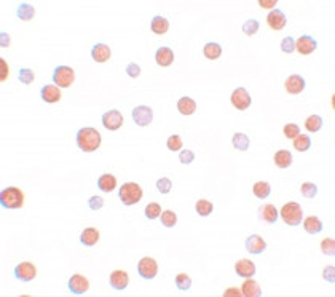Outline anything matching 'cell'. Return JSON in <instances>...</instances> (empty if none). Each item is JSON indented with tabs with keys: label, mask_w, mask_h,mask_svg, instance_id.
<instances>
[{
	"label": "cell",
	"mask_w": 335,
	"mask_h": 297,
	"mask_svg": "<svg viewBox=\"0 0 335 297\" xmlns=\"http://www.w3.org/2000/svg\"><path fill=\"white\" fill-rule=\"evenodd\" d=\"M77 144L78 148L83 152H94L101 146V134L96 128H82L77 133Z\"/></svg>",
	"instance_id": "6da1fadb"
},
{
	"label": "cell",
	"mask_w": 335,
	"mask_h": 297,
	"mask_svg": "<svg viewBox=\"0 0 335 297\" xmlns=\"http://www.w3.org/2000/svg\"><path fill=\"white\" fill-rule=\"evenodd\" d=\"M0 204L5 209H19L24 206V193L18 187H5L0 193Z\"/></svg>",
	"instance_id": "7a4b0ae2"
},
{
	"label": "cell",
	"mask_w": 335,
	"mask_h": 297,
	"mask_svg": "<svg viewBox=\"0 0 335 297\" xmlns=\"http://www.w3.org/2000/svg\"><path fill=\"white\" fill-rule=\"evenodd\" d=\"M118 197L125 206H132V204H137L141 202L144 197V192H142V187L139 184H136V182H125L120 187Z\"/></svg>",
	"instance_id": "3957f363"
},
{
	"label": "cell",
	"mask_w": 335,
	"mask_h": 297,
	"mask_svg": "<svg viewBox=\"0 0 335 297\" xmlns=\"http://www.w3.org/2000/svg\"><path fill=\"white\" fill-rule=\"evenodd\" d=\"M279 214H281L282 221H284L289 227H297V225L302 224V221H303L302 206H300V204L296 203V202L286 203L284 206L281 208Z\"/></svg>",
	"instance_id": "277c9868"
},
{
	"label": "cell",
	"mask_w": 335,
	"mask_h": 297,
	"mask_svg": "<svg viewBox=\"0 0 335 297\" xmlns=\"http://www.w3.org/2000/svg\"><path fill=\"white\" fill-rule=\"evenodd\" d=\"M75 80V72L69 66H57L53 72V82L59 88H69Z\"/></svg>",
	"instance_id": "5b68a950"
},
{
	"label": "cell",
	"mask_w": 335,
	"mask_h": 297,
	"mask_svg": "<svg viewBox=\"0 0 335 297\" xmlns=\"http://www.w3.org/2000/svg\"><path fill=\"white\" fill-rule=\"evenodd\" d=\"M137 273L144 279H153L158 275V262L152 258H142L137 262Z\"/></svg>",
	"instance_id": "8992f818"
},
{
	"label": "cell",
	"mask_w": 335,
	"mask_h": 297,
	"mask_svg": "<svg viewBox=\"0 0 335 297\" xmlns=\"http://www.w3.org/2000/svg\"><path fill=\"white\" fill-rule=\"evenodd\" d=\"M102 125H104V128L109 131H117L121 128V125H123V115H121V112L117 109L107 111L102 115Z\"/></svg>",
	"instance_id": "52a82bcc"
},
{
	"label": "cell",
	"mask_w": 335,
	"mask_h": 297,
	"mask_svg": "<svg viewBox=\"0 0 335 297\" xmlns=\"http://www.w3.org/2000/svg\"><path fill=\"white\" fill-rule=\"evenodd\" d=\"M230 101H232V104L238 111L249 109V106H251V102H252L249 91H247L246 88H236L233 93H232V98H230Z\"/></svg>",
	"instance_id": "ba28073f"
},
{
	"label": "cell",
	"mask_w": 335,
	"mask_h": 297,
	"mask_svg": "<svg viewBox=\"0 0 335 297\" xmlns=\"http://www.w3.org/2000/svg\"><path fill=\"white\" fill-rule=\"evenodd\" d=\"M132 120L137 127H147L153 120V111L149 106H137L132 109Z\"/></svg>",
	"instance_id": "9c48e42d"
},
{
	"label": "cell",
	"mask_w": 335,
	"mask_h": 297,
	"mask_svg": "<svg viewBox=\"0 0 335 297\" xmlns=\"http://www.w3.org/2000/svg\"><path fill=\"white\" fill-rule=\"evenodd\" d=\"M15 277L19 281H32L37 277V268L32 262H21V264L15 267Z\"/></svg>",
	"instance_id": "30bf717a"
},
{
	"label": "cell",
	"mask_w": 335,
	"mask_h": 297,
	"mask_svg": "<svg viewBox=\"0 0 335 297\" xmlns=\"http://www.w3.org/2000/svg\"><path fill=\"white\" fill-rule=\"evenodd\" d=\"M88 289H90L88 278L80 275V273H75V275H72L71 279H69V291H71L74 296H82Z\"/></svg>",
	"instance_id": "8fae6325"
},
{
	"label": "cell",
	"mask_w": 335,
	"mask_h": 297,
	"mask_svg": "<svg viewBox=\"0 0 335 297\" xmlns=\"http://www.w3.org/2000/svg\"><path fill=\"white\" fill-rule=\"evenodd\" d=\"M316 48H317V42L311 36H302L296 40V50L303 56L311 55L313 51H316Z\"/></svg>",
	"instance_id": "7c38bea8"
},
{
	"label": "cell",
	"mask_w": 335,
	"mask_h": 297,
	"mask_svg": "<svg viewBox=\"0 0 335 297\" xmlns=\"http://www.w3.org/2000/svg\"><path fill=\"white\" fill-rule=\"evenodd\" d=\"M267 24L273 31H282L286 27V24H287V18H286V15L282 13L281 10L275 8V10H271L268 13V16H267Z\"/></svg>",
	"instance_id": "4fadbf2b"
},
{
	"label": "cell",
	"mask_w": 335,
	"mask_h": 297,
	"mask_svg": "<svg viewBox=\"0 0 335 297\" xmlns=\"http://www.w3.org/2000/svg\"><path fill=\"white\" fill-rule=\"evenodd\" d=\"M305 87H307L305 78L302 75H297V74L287 77L286 83H284V88H286V91L289 94H300L305 90Z\"/></svg>",
	"instance_id": "5bb4252c"
},
{
	"label": "cell",
	"mask_w": 335,
	"mask_h": 297,
	"mask_svg": "<svg viewBox=\"0 0 335 297\" xmlns=\"http://www.w3.org/2000/svg\"><path fill=\"white\" fill-rule=\"evenodd\" d=\"M109 283H111V286L117 291H123L128 288L130 284V277L128 273L125 270H113L111 273V277H109Z\"/></svg>",
	"instance_id": "9a60e30c"
},
{
	"label": "cell",
	"mask_w": 335,
	"mask_h": 297,
	"mask_svg": "<svg viewBox=\"0 0 335 297\" xmlns=\"http://www.w3.org/2000/svg\"><path fill=\"white\" fill-rule=\"evenodd\" d=\"M235 272H236V275L241 277V278H251V277L256 275L257 268H256V264H254L252 260L240 259L235 264Z\"/></svg>",
	"instance_id": "2e32d148"
},
{
	"label": "cell",
	"mask_w": 335,
	"mask_h": 297,
	"mask_svg": "<svg viewBox=\"0 0 335 297\" xmlns=\"http://www.w3.org/2000/svg\"><path fill=\"white\" fill-rule=\"evenodd\" d=\"M265 248H267V243H265V240L261 235L254 233V235L247 237V240H246V249H247V253H251V254H262L263 251H265Z\"/></svg>",
	"instance_id": "e0dca14e"
},
{
	"label": "cell",
	"mask_w": 335,
	"mask_h": 297,
	"mask_svg": "<svg viewBox=\"0 0 335 297\" xmlns=\"http://www.w3.org/2000/svg\"><path fill=\"white\" fill-rule=\"evenodd\" d=\"M40 98L48 104H55V102L61 101V90L56 85H45V87L40 90Z\"/></svg>",
	"instance_id": "ac0fdd59"
},
{
	"label": "cell",
	"mask_w": 335,
	"mask_h": 297,
	"mask_svg": "<svg viewBox=\"0 0 335 297\" xmlns=\"http://www.w3.org/2000/svg\"><path fill=\"white\" fill-rule=\"evenodd\" d=\"M259 218L263 222H267V224H275L279 218V211L276 209L275 204H263L259 209Z\"/></svg>",
	"instance_id": "d6986e66"
},
{
	"label": "cell",
	"mask_w": 335,
	"mask_h": 297,
	"mask_svg": "<svg viewBox=\"0 0 335 297\" xmlns=\"http://www.w3.org/2000/svg\"><path fill=\"white\" fill-rule=\"evenodd\" d=\"M155 61L161 67H169L172 64V61H174V53H172L171 48L160 47L157 50V53H155Z\"/></svg>",
	"instance_id": "ffe728a7"
},
{
	"label": "cell",
	"mask_w": 335,
	"mask_h": 297,
	"mask_svg": "<svg viewBox=\"0 0 335 297\" xmlns=\"http://www.w3.org/2000/svg\"><path fill=\"white\" fill-rule=\"evenodd\" d=\"M99 237L101 235H99V230H97V228L88 227V228H85V230L82 232V235H80V243L86 248H91L99 241Z\"/></svg>",
	"instance_id": "44dd1931"
},
{
	"label": "cell",
	"mask_w": 335,
	"mask_h": 297,
	"mask_svg": "<svg viewBox=\"0 0 335 297\" xmlns=\"http://www.w3.org/2000/svg\"><path fill=\"white\" fill-rule=\"evenodd\" d=\"M111 48L107 47L106 43H96L93 48H91V58L96 62H107L111 59Z\"/></svg>",
	"instance_id": "7402d4cb"
},
{
	"label": "cell",
	"mask_w": 335,
	"mask_h": 297,
	"mask_svg": "<svg viewBox=\"0 0 335 297\" xmlns=\"http://www.w3.org/2000/svg\"><path fill=\"white\" fill-rule=\"evenodd\" d=\"M241 294L244 297H261L262 296L261 284L257 281H254L252 278H246L241 286Z\"/></svg>",
	"instance_id": "603a6c76"
},
{
	"label": "cell",
	"mask_w": 335,
	"mask_h": 297,
	"mask_svg": "<svg viewBox=\"0 0 335 297\" xmlns=\"http://www.w3.org/2000/svg\"><path fill=\"white\" fill-rule=\"evenodd\" d=\"M150 29L157 36H163L169 29V21H168L165 16H153L152 21H150Z\"/></svg>",
	"instance_id": "cb8c5ba5"
},
{
	"label": "cell",
	"mask_w": 335,
	"mask_h": 297,
	"mask_svg": "<svg viewBox=\"0 0 335 297\" xmlns=\"http://www.w3.org/2000/svg\"><path fill=\"white\" fill-rule=\"evenodd\" d=\"M97 188L106 193H111L117 188V178L113 174H102L97 179Z\"/></svg>",
	"instance_id": "d4e9b609"
},
{
	"label": "cell",
	"mask_w": 335,
	"mask_h": 297,
	"mask_svg": "<svg viewBox=\"0 0 335 297\" xmlns=\"http://www.w3.org/2000/svg\"><path fill=\"white\" fill-rule=\"evenodd\" d=\"M273 162H275V165H276L278 168L286 169V168H289V167L292 165L294 158H292V153H291V152H289V150H284V148H282V150H278V152L275 153Z\"/></svg>",
	"instance_id": "484cf974"
},
{
	"label": "cell",
	"mask_w": 335,
	"mask_h": 297,
	"mask_svg": "<svg viewBox=\"0 0 335 297\" xmlns=\"http://www.w3.org/2000/svg\"><path fill=\"white\" fill-rule=\"evenodd\" d=\"M177 111L182 113V115H193L196 112V102L188 98V96H184L177 101Z\"/></svg>",
	"instance_id": "4316f807"
},
{
	"label": "cell",
	"mask_w": 335,
	"mask_h": 297,
	"mask_svg": "<svg viewBox=\"0 0 335 297\" xmlns=\"http://www.w3.org/2000/svg\"><path fill=\"white\" fill-rule=\"evenodd\" d=\"M303 228H305V232L310 233V235H316V233H319L322 228H324V225H322L319 218H316V216H308V218L303 221Z\"/></svg>",
	"instance_id": "83f0119b"
},
{
	"label": "cell",
	"mask_w": 335,
	"mask_h": 297,
	"mask_svg": "<svg viewBox=\"0 0 335 297\" xmlns=\"http://www.w3.org/2000/svg\"><path fill=\"white\" fill-rule=\"evenodd\" d=\"M16 16H18L21 21H31L34 16H36V8H34L31 3L22 2L19 3L18 10H16Z\"/></svg>",
	"instance_id": "f1b7e54d"
},
{
	"label": "cell",
	"mask_w": 335,
	"mask_h": 297,
	"mask_svg": "<svg viewBox=\"0 0 335 297\" xmlns=\"http://www.w3.org/2000/svg\"><path fill=\"white\" fill-rule=\"evenodd\" d=\"M203 55L206 56L207 59H219L222 56V47L221 43H216V42H209L205 45L203 48Z\"/></svg>",
	"instance_id": "f546056e"
},
{
	"label": "cell",
	"mask_w": 335,
	"mask_h": 297,
	"mask_svg": "<svg viewBox=\"0 0 335 297\" xmlns=\"http://www.w3.org/2000/svg\"><path fill=\"white\" fill-rule=\"evenodd\" d=\"M252 193L257 198H268L271 193V186L265 181H259L252 186Z\"/></svg>",
	"instance_id": "4dcf8cb0"
},
{
	"label": "cell",
	"mask_w": 335,
	"mask_h": 297,
	"mask_svg": "<svg viewBox=\"0 0 335 297\" xmlns=\"http://www.w3.org/2000/svg\"><path fill=\"white\" fill-rule=\"evenodd\" d=\"M232 142H233V147L238 148V150H241V152L247 150V148H249V144H251L249 136L244 134V133H235Z\"/></svg>",
	"instance_id": "1f68e13d"
},
{
	"label": "cell",
	"mask_w": 335,
	"mask_h": 297,
	"mask_svg": "<svg viewBox=\"0 0 335 297\" xmlns=\"http://www.w3.org/2000/svg\"><path fill=\"white\" fill-rule=\"evenodd\" d=\"M292 144L297 152H307L311 147V138L307 134H298L296 139H292Z\"/></svg>",
	"instance_id": "d6a6232c"
},
{
	"label": "cell",
	"mask_w": 335,
	"mask_h": 297,
	"mask_svg": "<svg viewBox=\"0 0 335 297\" xmlns=\"http://www.w3.org/2000/svg\"><path fill=\"white\" fill-rule=\"evenodd\" d=\"M195 209H196V213L201 216V218H206V216H209L212 213V209H214V204H212L209 200L201 198V200H198V202H196Z\"/></svg>",
	"instance_id": "836d02e7"
},
{
	"label": "cell",
	"mask_w": 335,
	"mask_h": 297,
	"mask_svg": "<svg viewBox=\"0 0 335 297\" xmlns=\"http://www.w3.org/2000/svg\"><path fill=\"white\" fill-rule=\"evenodd\" d=\"M322 125H324V120H322L319 115H310L307 120H305V128H307L310 133H317Z\"/></svg>",
	"instance_id": "e575fe53"
},
{
	"label": "cell",
	"mask_w": 335,
	"mask_h": 297,
	"mask_svg": "<svg viewBox=\"0 0 335 297\" xmlns=\"http://www.w3.org/2000/svg\"><path fill=\"white\" fill-rule=\"evenodd\" d=\"M160 221H161V225H165L168 228H171V227H174L176 225V222H177V216L174 211H171V209H166L161 213L160 216Z\"/></svg>",
	"instance_id": "d590c367"
},
{
	"label": "cell",
	"mask_w": 335,
	"mask_h": 297,
	"mask_svg": "<svg viewBox=\"0 0 335 297\" xmlns=\"http://www.w3.org/2000/svg\"><path fill=\"white\" fill-rule=\"evenodd\" d=\"M144 213H146V218L147 219L155 221V219L160 218L163 211H161V206H160L158 203H149L147 206H146V211H144Z\"/></svg>",
	"instance_id": "8d00e7d4"
},
{
	"label": "cell",
	"mask_w": 335,
	"mask_h": 297,
	"mask_svg": "<svg viewBox=\"0 0 335 297\" xmlns=\"http://www.w3.org/2000/svg\"><path fill=\"white\" fill-rule=\"evenodd\" d=\"M176 286L181 291H188L192 286V278H190L187 273H179L176 277Z\"/></svg>",
	"instance_id": "74e56055"
},
{
	"label": "cell",
	"mask_w": 335,
	"mask_h": 297,
	"mask_svg": "<svg viewBox=\"0 0 335 297\" xmlns=\"http://www.w3.org/2000/svg\"><path fill=\"white\" fill-rule=\"evenodd\" d=\"M166 146H168V148H169V150L177 152V150H181V148H182L184 142H182V138L179 134H172V136H169V138H168Z\"/></svg>",
	"instance_id": "f35d334b"
},
{
	"label": "cell",
	"mask_w": 335,
	"mask_h": 297,
	"mask_svg": "<svg viewBox=\"0 0 335 297\" xmlns=\"http://www.w3.org/2000/svg\"><path fill=\"white\" fill-rule=\"evenodd\" d=\"M300 192L305 198H315L317 193V187L313 182H303L302 187H300Z\"/></svg>",
	"instance_id": "ab89813d"
},
{
	"label": "cell",
	"mask_w": 335,
	"mask_h": 297,
	"mask_svg": "<svg viewBox=\"0 0 335 297\" xmlns=\"http://www.w3.org/2000/svg\"><path fill=\"white\" fill-rule=\"evenodd\" d=\"M282 133H284L287 139H296L300 134V127L297 123H287L284 125V128H282Z\"/></svg>",
	"instance_id": "60d3db41"
},
{
	"label": "cell",
	"mask_w": 335,
	"mask_h": 297,
	"mask_svg": "<svg viewBox=\"0 0 335 297\" xmlns=\"http://www.w3.org/2000/svg\"><path fill=\"white\" fill-rule=\"evenodd\" d=\"M259 27H261V22L257 19H247L244 24H242V32H244L246 36H254V34H257Z\"/></svg>",
	"instance_id": "b9f144b4"
},
{
	"label": "cell",
	"mask_w": 335,
	"mask_h": 297,
	"mask_svg": "<svg viewBox=\"0 0 335 297\" xmlns=\"http://www.w3.org/2000/svg\"><path fill=\"white\" fill-rule=\"evenodd\" d=\"M34 78H36V75H34V72L31 69H27V67H21L19 72H18V80L21 83L29 85V83L34 82Z\"/></svg>",
	"instance_id": "7bdbcfd3"
},
{
	"label": "cell",
	"mask_w": 335,
	"mask_h": 297,
	"mask_svg": "<svg viewBox=\"0 0 335 297\" xmlns=\"http://www.w3.org/2000/svg\"><path fill=\"white\" fill-rule=\"evenodd\" d=\"M321 251L326 256H335V241L334 238H324L321 241Z\"/></svg>",
	"instance_id": "ee69618b"
},
{
	"label": "cell",
	"mask_w": 335,
	"mask_h": 297,
	"mask_svg": "<svg viewBox=\"0 0 335 297\" xmlns=\"http://www.w3.org/2000/svg\"><path fill=\"white\" fill-rule=\"evenodd\" d=\"M281 50L284 51V53H294L296 51V40H294V37L291 36H287L282 38V42H281Z\"/></svg>",
	"instance_id": "f6af8a7d"
},
{
	"label": "cell",
	"mask_w": 335,
	"mask_h": 297,
	"mask_svg": "<svg viewBox=\"0 0 335 297\" xmlns=\"http://www.w3.org/2000/svg\"><path fill=\"white\" fill-rule=\"evenodd\" d=\"M157 188H158L160 193H163V195H166V193H169L171 188H172V182H171V179H168V178H160V179L157 181Z\"/></svg>",
	"instance_id": "bcb514c9"
},
{
	"label": "cell",
	"mask_w": 335,
	"mask_h": 297,
	"mask_svg": "<svg viewBox=\"0 0 335 297\" xmlns=\"http://www.w3.org/2000/svg\"><path fill=\"white\" fill-rule=\"evenodd\" d=\"M126 74L131 77V78H137L141 75V67L139 64H136V62H130L128 66H126Z\"/></svg>",
	"instance_id": "7dc6e473"
},
{
	"label": "cell",
	"mask_w": 335,
	"mask_h": 297,
	"mask_svg": "<svg viewBox=\"0 0 335 297\" xmlns=\"http://www.w3.org/2000/svg\"><path fill=\"white\" fill-rule=\"evenodd\" d=\"M88 206H90L91 209H94V211L104 208V198H101L99 195L91 197V198L88 200Z\"/></svg>",
	"instance_id": "c3c4849f"
},
{
	"label": "cell",
	"mask_w": 335,
	"mask_h": 297,
	"mask_svg": "<svg viewBox=\"0 0 335 297\" xmlns=\"http://www.w3.org/2000/svg\"><path fill=\"white\" fill-rule=\"evenodd\" d=\"M195 160V153L192 150H181V155H179V162L184 165H190Z\"/></svg>",
	"instance_id": "681fc988"
},
{
	"label": "cell",
	"mask_w": 335,
	"mask_h": 297,
	"mask_svg": "<svg viewBox=\"0 0 335 297\" xmlns=\"http://www.w3.org/2000/svg\"><path fill=\"white\" fill-rule=\"evenodd\" d=\"M322 277H324L326 281L335 283V268H334V265H327L324 270H322Z\"/></svg>",
	"instance_id": "f907efd6"
},
{
	"label": "cell",
	"mask_w": 335,
	"mask_h": 297,
	"mask_svg": "<svg viewBox=\"0 0 335 297\" xmlns=\"http://www.w3.org/2000/svg\"><path fill=\"white\" fill-rule=\"evenodd\" d=\"M7 78H8V64H7V61L2 58L0 59V80L5 82Z\"/></svg>",
	"instance_id": "816d5d0a"
},
{
	"label": "cell",
	"mask_w": 335,
	"mask_h": 297,
	"mask_svg": "<svg viewBox=\"0 0 335 297\" xmlns=\"http://www.w3.org/2000/svg\"><path fill=\"white\" fill-rule=\"evenodd\" d=\"M10 36L7 32H2L0 34V45H2V48H8L10 47Z\"/></svg>",
	"instance_id": "f5cc1de1"
},
{
	"label": "cell",
	"mask_w": 335,
	"mask_h": 297,
	"mask_svg": "<svg viewBox=\"0 0 335 297\" xmlns=\"http://www.w3.org/2000/svg\"><path fill=\"white\" fill-rule=\"evenodd\" d=\"M223 296H225V297H240V296H242V294H241V291H238L236 288H228V289L223 293Z\"/></svg>",
	"instance_id": "db71d44e"
},
{
	"label": "cell",
	"mask_w": 335,
	"mask_h": 297,
	"mask_svg": "<svg viewBox=\"0 0 335 297\" xmlns=\"http://www.w3.org/2000/svg\"><path fill=\"white\" fill-rule=\"evenodd\" d=\"M259 5H261L262 8H275V5H276V0H261L259 2Z\"/></svg>",
	"instance_id": "11a10c76"
}]
</instances>
